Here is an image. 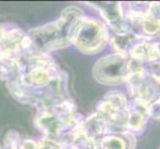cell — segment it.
<instances>
[{
  "label": "cell",
  "mask_w": 160,
  "mask_h": 149,
  "mask_svg": "<svg viewBox=\"0 0 160 149\" xmlns=\"http://www.w3.org/2000/svg\"><path fill=\"white\" fill-rule=\"evenodd\" d=\"M84 18L82 10L78 7H68L63 11L59 20L33 29L27 35L31 49L45 54L53 50L65 48L73 43L77 26Z\"/></svg>",
  "instance_id": "6da1fadb"
},
{
  "label": "cell",
  "mask_w": 160,
  "mask_h": 149,
  "mask_svg": "<svg viewBox=\"0 0 160 149\" xmlns=\"http://www.w3.org/2000/svg\"><path fill=\"white\" fill-rule=\"evenodd\" d=\"M137 62L118 53L100 59L93 68V77L102 85L115 86L126 82Z\"/></svg>",
  "instance_id": "7a4b0ae2"
},
{
  "label": "cell",
  "mask_w": 160,
  "mask_h": 149,
  "mask_svg": "<svg viewBox=\"0 0 160 149\" xmlns=\"http://www.w3.org/2000/svg\"><path fill=\"white\" fill-rule=\"evenodd\" d=\"M108 38V31L102 22L84 17L76 28L73 43L82 53L98 54L106 47Z\"/></svg>",
  "instance_id": "3957f363"
},
{
  "label": "cell",
  "mask_w": 160,
  "mask_h": 149,
  "mask_svg": "<svg viewBox=\"0 0 160 149\" xmlns=\"http://www.w3.org/2000/svg\"><path fill=\"white\" fill-rule=\"evenodd\" d=\"M89 4L92 5L97 8L102 14V18L107 21L118 35L128 34L129 23L128 18L123 15L121 3L119 2H89Z\"/></svg>",
  "instance_id": "277c9868"
},
{
  "label": "cell",
  "mask_w": 160,
  "mask_h": 149,
  "mask_svg": "<svg viewBox=\"0 0 160 149\" xmlns=\"http://www.w3.org/2000/svg\"><path fill=\"white\" fill-rule=\"evenodd\" d=\"M150 102L139 98H133L128 102V132L135 133L141 132L147 121L149 115Z\"/></svg>",
  "instance_id": "5b68a950"
},
{
  "label": "cell",
  "mask_w": 160,
  "mask_h": 149,
  "mask_svg": "<svg viewBox=\"0 0 160 149\" xmlns=\"http://www.w3.org/2000/svg\"><path fill=\"white\" fill-rule=\"evenodd\" d=\"M128 57L135 62H151L158 63L160 61L159 53L156 49L155 43L151 42L150 39H144L137 43L130 50Z\"/></svg>",
  "instance_id": "8992f818"
},
{
  "label": "cell",
  "mask_w": 160,
  "mask_h": 149,
  "mask_svg": "<svg viewBox=\"0 0 160 149\" xmlns=\"http://www.w3.org/2000/svg\"><path fill=\"white\" fill-rule=\"evenodd\" d=\"M62 123H64L63 119L57 117L55 114L45 112L41 114L37 120V124L48 136V139L54 140V137H56L61 130Z\"/></svg>",
  "instance_id": "52a82bcc"
},
{
  "label": "cell",
  "mask_w": 160,
  "mask_h": 149,
  "mask_svg": "<svg viewBox=\"0 0 160 149\" xmlns=\"http://www.w3.org/2000/svg\"><path fill=\"white\" fill-rule=\"evenodd\" d=\"M145 38H139L136 37L133 34H122V35H117L112 38V46L118 54L126 55L129 54L130 50L133 48L137 43L144 40Z\"/></svg>",
  "instance_id": "ba28073f"
},
{
  "label": "cell",
  "mask_w": 160,
  "mask_h": 149,
  "mask_svg": "<svg viewBox=\"0 0 160 149\" xmlns=\"http://www.w3.org/2000/svg\"><path fill=\"white\" fill-rule=\"evenodd\" d=\"M126 136L128 138V142L126 144V141L117 135H108L102 137L100 141V144L98 143L100 149H133L135 145L133 134L126 132Z\"/></svg>",
  "instance_id": "9c48e42d"
},
{
  "label": "cell",
  "mask_w": 160,
  "mask_h": 149,
  "mask_svg": "<svg viewBox=\"0 0 160 149\" xmlns=\"http://www.w3.org/2000/svg\"><path fill=\"white\" fill-rule=\"evenodd\" d=\"M36 149H62L60 144L52 139H43L36 145Z\"/></svg>",
  "instance_id": "30bf717a"
},
{
  "label": "cell",
  "mask_w": 160,
  "mask_h": 149,
  "mask_svg": "<svg viewBox=\"0 0 160 149\" xmlns=\"http://www.w3.org/2000/svg\"><path fill=\"white\" fill-rule=\"evenodd\" d=\"M149 115L160 121V97L156 98L153 102L150 103Z\"/></svg>",
  "instance_id": "8fae6325"
}]
</instances>
